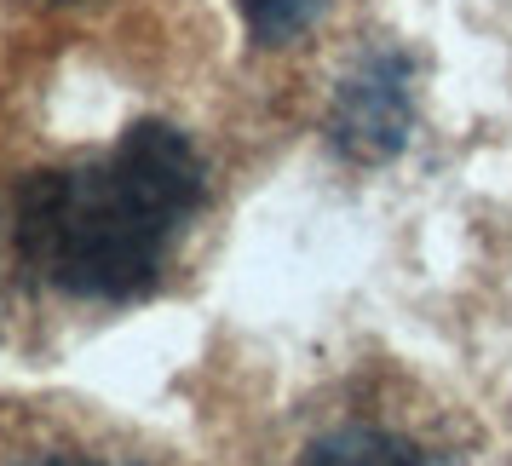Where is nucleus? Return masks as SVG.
Returning <instances> with one entry per match:
<instances>
[{"label":"nucleus","instance_id":"nucleus-1","mask_svg":"<svg viewBox=\"0 0 512 466\" xmlns=\"http://www.w3.org/2000/svg\"><path fill=\"white\" fill-rule=\"evenodd\" d=\"M208 167L167 121H133L104 156L41 167L18 190L12 242L35 282L70 300L133 305L167 277L173 242L202 213Z\"/></svg>","mask_w":512,"mask_h":466},{"label":"nucleus","instance_id":"nucleus-2","mask_svg":"<svg viewBox=\"0 0 512 466\" xmlns=\"http://www.w3.org/2000/svg\"><path fill=\"white\" fill-rule=\"evenodd\" d=\"M415 133V64L397 47H374L346 70L334 110H328V144L357 167L392 162Z\"/></svg>","mask_w":512,"mask_h":466},{"label":"nucleus","instance_id":"nucleus-3","mask_svg":"<svg viewBox=\"0 0 512 466\" xmlns=\"http://www.w3.org/2000/svg\"><path fill=\"white\" fill-rule=\"evenodd\" d=\"M300 466H432L426 461V449L415 438H403L392 426H363V420H351V426H334L323 438L305 449Z\"/></svg>","mask_w":512,"mask_h":466},{"label":"nucleus","instance_id":"nucleus-4","mask_svg":"<svg viewBox=\"0 0 512 466\" xmlns=\"http://www.w3.org/2000/svg\"><path fill=\"white\" fill-rule=\"evenodd\" d=\"M328 0H236V12H242V24L254 35V47H288L294 35L323 18Z\"/></svg>","mask_w":512,"mask_h":466},{"label":"nucleus","instance_id":"nucleus-5","mask_svg":"<svg viewBox=\"0 0 512 466\" xmlns=\"http://www.w3.org/2000/svg\"><path fill=\"white\" fill-rule=\"evenodd\" d=\"M18 466H110V461L81 455V449H52V455H29V461H18Z\"/></svg>","mask_w":512,"mask_h":466}]
</instances>
